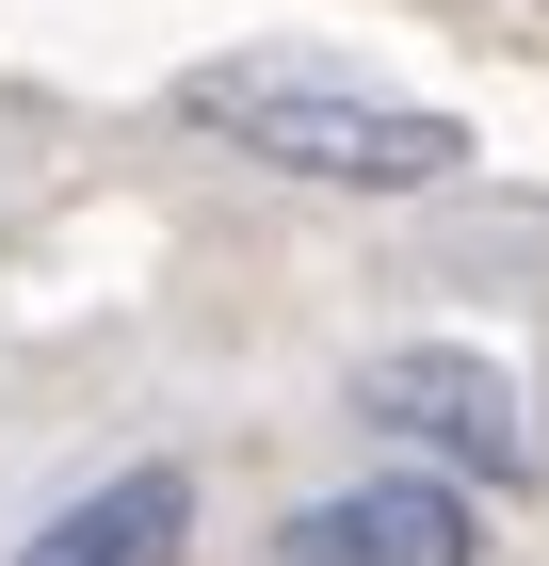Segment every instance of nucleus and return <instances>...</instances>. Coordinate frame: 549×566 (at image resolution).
<instances>
[{"mask_svg":"<svg viewBox=\"0 0 549 566\" xmlns=\"http://www.w3.org/2000/svg\"><path fill=\"white\" fill-rule=\"evenodd\" d=\"M275 566H485V518L468 485L436 470H372V485H324L275 518Z\"/></svg>","mask_w":549,"mask_h":566,"instance_id":"nucleus-3","label":"nucleus"},{"mask_svg":"<svg viewBox=\"0 0 549 566\" xmlns=\"http://www.w3.org/2000/svg\"><path fill=\"white\" fill-rule=\"evenodd\" d=\"M356 421L404 437L436 485H517L534 470V405H517V373L485 340H388L372 373H356Z\"/></svg>","mask_w":549,"mask_h":566,"instance_id":"nucleus-2","label":"nucleus"},{"mask_svg":"<svg viewBox=\"0 0 549 566\" xmlns=\"http://www.w3.org/2000/svg\"><path fill=\"white\" fill-rule=\"evenodd\" d=\"M178 130L243 146V163H275V178H324V195H421V178L468 163V114L372 82V65H339V49H211V65L178 82Z\"/></svg>","mask_w":549,"mask_h":566,"instance_id":"nucleus-1","label":"nucleus"},{"mask_svg":"<svg viewBox=\"0 0 549 566\" xmlns=\"http://www.w3.org/2000/svg\"><path fill=\"white\" fill-rule=\"evenodd\" d=\"M17 566H194V470H178V453L97 470L82 502H49V518L17 534Z\"/></svg>","mask_w":549,"mask_h":566,"instance_id":"nucleus-4","label":"nucleus"}]
</instances>
